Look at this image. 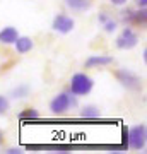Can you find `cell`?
I'll return each instance as SVG.
<instances>
[{"label":"cell","instance_id":"ac0fdd59","mask_svg":"<svg viewBox=\"0 0 147 154\" xmlns=\"http://www.w3.org/2000/svg\"><path fill=\"white\" fill-rule=\"evenodd\" d=\"M109 2H111L113 5H116V7H121V5H125L128 0H109Z\"/></svg>","mask_w":147,"mask_h":154},{"label":"cell","instance_id":"6da1fadb","mask_svg":"<svg viewBox=\"0 0 147 154\" xmlns=\"http://www.w3.org/2000/svg\"><path fill=\"white\" fill-rule=\"evenodd\" d=\"M77 106V99L75 96L72 93H60L57 94L53 99H51V103H50V110L53 115H63L67 111Z\"/></svg>","mask_w":147,"mask_h":154},{"label":"cell","instance_id":"ba28073f","mask_svg":"<svg viewBox=\"0 0 147 154\" xmlns=\"http://www.w3.org/2000/svg\"><path fill=\"white\" fill-rule=\"evenodd\" d=\"M113 63V57L111 55H91L86 60L84 67L86 69H94V67H106Z\"/></svg>","mask_w":147,"mask_h":154},{"label":"cell","instance_id":"52a82bcc","mask_svg":"<svg viewBox=\"0 0 147 154\" xmlns=\"http://www.w3.org/2000/svg\"><path fill=\"white\" fill-rule=\"evenodd\" d=\"M75 26V21L72 19L70 16H67V14H58V16H55L53 19V24H51V28L55 31H58L62 34H69L74 29Z\"/></svg>","mask_w":147,"mask_h":154},{"label":"cell","instance_id":"9a60e30c","mask_svg":"<svg viewBox=\"0 0 147 154\" xmlns=\"http://www.w3.org/2000/svg\"><path fill=\"white\" fill-rule=\"evenodd\" d=\"M103 28H104V31H106V33H115V31H116V21H113V19L109 17L108 21L103 24Z\"/></svg>","mask_w":147,"mask_h":154},{"label":"cell","instance_id":"44dd1931","mask_svg":"<svg viewBox=\"0 0 147 154\" xmlns=\"http://www.w3.org/2000/svg\"><path fill=\"white\" fill-rule=\"evenodd\" d=\"M2 142H4V132L0 130V146H2Z\"/></svg>","mask_w":147,"mask_h":154},{"label":"cell","instance_id":"d6986e66","mask_svg":"<svg viewBox=\"0 0 147 154\" xmlns=\"http://www.w3.org/2000/svg\"><path fill=\"white\" fill-rule=\"evenodd\" d=\"M108 19H109V16H108V14H104V12H103V14H99V17H98V21L101 22V24H104Z\"/></svg>","mask_w":147,"mask_h":154},{"label":"cell","instance_id":"4fadbf2b","mask_svg":"<svg viewBox=\"0 0 147 154\" xmlns=\"http://www.w3.org/2000/svg\"><path fill=\"white\" fill-rule=\"evenodd\" d=\"M29 91H31V89H29V86H27V84H19V86L12 91V96H14L16 99L27 98V96H29Z\"/></svg>","mask_w":147,"mask_h":154},{"label":"cell","instance_id":"e0dca14e","mask_svg":"<svg viewBox=\"0 0 147 154\" xmlns=\"http://www.w3.org/2000/svg\"><path fill=\"white\" fill-rule=\"evenodd\" d=\"M5 152H7V154H22V149H19V147H11V149H7Z\"/></svg>","mask_w":147,"mask_h":154},{"label":"cell","instance_id":"277c9868","mask_svg":"<svg viewBox=\"0 0 147 154\" xmlns=\"http://www.w3.org/2000/svg\"><path fill=\"white\" fill-rule=\"evenodd\" d=\"M115 77L121 86H125L127 89H132V91H139L142 86L140 77L137 75L135 72H132L130 69H118L115 72Z\"/></svg>","mask_w":147,"mask_h":154},{"label":"cell","instance_id":"7a4b0ae2","mask_svg":"<svg viewBox=\"0 0 147 154\" xmlns=\"http://www.w3.org/2000/svg\"><path fill=\"white\" fill-rule=\"evenodd\" d=\"M145 142H147V128L144 123L132 127L127 132V146L132 147L133 151H142L145 147Z\"/></svg>","mask_w":147,"mask_h":154},{"label":"cell","instance_id":"8fae6325","mask_svg":"<svg viewBox=\"0 0 147 154\" xmlns=\"http://www.w3.org/2000/svg\"><path fill=\"white\" fill-rule=\"evenodd\" d=\"M14 45H16V51L17 53H21V55H24V53H27V51H31L34 46L33 39L27 38V36H19V38L14 41Z\"/></svg>","mask_w":147,"mask_h":154},{"label":"cell","instance_id":"5b68a950","mask_svg":"<svg viewBox=\"0 0 147 154\" xmlns=\"http://www.w3.org/2000/svg\"><path fill=\"white\" fill-rule=\"evenodd\" d=\"M115 45H116V48H120V50L135 48L137 45H139V34H137L132 28H125L120 34H118V38H116Z\"/></svg>","mask_w":147,"mask_h":154},{"label":"cell","instance_id":"9c48e42d","mask_svg":"<svg viewBox=\"0 0 147 154\" xmlns=\"http://www.w3.org/2000/svg\"><path fill=\"white\" fill-rule=\"evenodd\" d=\"M17 38H19V33L12 26H7V28H4L0 31V43H4V45H14V41Z\"/></svg>","mask_w":147,"mask_h":154},{"label":"cell","instance_id":"30bf717a","mask_svg":"<svg viewBox=\"0 0 147 154\" xmlns=\"http://www.w3.org/2000/svg\"><path fill=\"white\" fill-rule=\"evenodd\" d=\"M65 5L72 12H86L91 9L93 2L91 0H65Z\"/></svg>","mask_w":147,"mask_h":154},{"label":"cell","instance_id":"ffe728a7","mask_svg":"<svg viewBox=\"0 0 147 154\" xmlns=\"http://www.w3.org/2000/svg\"><path fill=\"white\" fill-rule=\"evenodd\" d=\"M135 4L139 7H142V9H145V5H147V0H135Z\"/></svg>","mask_w":147,"mask_h":154},{"label":"cell","instance_id":"7c38bea8","mask_svg":"<svg viewBox=\"0 0 147 154\" xmlns=\"http://www.w3.org/2000/svg\"><path fill=\"white\" fill-rule=\"evenodd\" d=\"M81 116L82 118H87V120H96V118H101V111L96 108V106H84L81 110Z\"/></svg>","mask_w":147,"mask_h":154},{"label":"cell","instance_id":"2e32d148","mask_svg":"<svg viewBox=\"0 0 147 154\" xmlns=\"http://www.w3.org/2000/svg\"><path fill=\"white\" fill-rule=\"evenodd\" d=\"M9 111V99L5 96H0V115H4Z\"/></svg>","mask_w":147,"mask_h":154},{"label":"cell","instance_id":"3957f363","mask_svg":"<svg viewBox=\"0 0 147 154\" xmlns=\"http://www.w3.org/2000/svg\"><path fill=\"white\" fill-rule=\"evenodd\" d=\"M93 86H94L93 79L86 74H82V72L74 74L70 79V93L74 96H86V94L91 93Z\"/></svg>","mask_w":147,"mask_h":154},{"label":"cell","instance_id":"8992f818","mask_svg":"<svg viewBox=\"0 0 147 154\" xmlns=\"http://www.w3.org/2000/svg\"><path fill=\"white\" fill-rule=\"evenodd\" d=\"M121 19L127 22V24H135V26H145L147 22V12L145 9H139V11H130V9H127V11L121 12Z\"/></svg>","mask_w":147,"mask_h":154},{"label":"cell","instance_id":"5bb4252c","mask_svg":"<svg viewBox=\"0 0 147 154\" xmlns=\"http://www.w3.org/2000/svg\"><path fill=\"white\" fill-rule=\"evenodd\" d=\"M19 118L21 120H36V118H39V113L34 108H26L19 113Z\"/></svg>","mask_w":147,"mask_h":154}]
</instances>
